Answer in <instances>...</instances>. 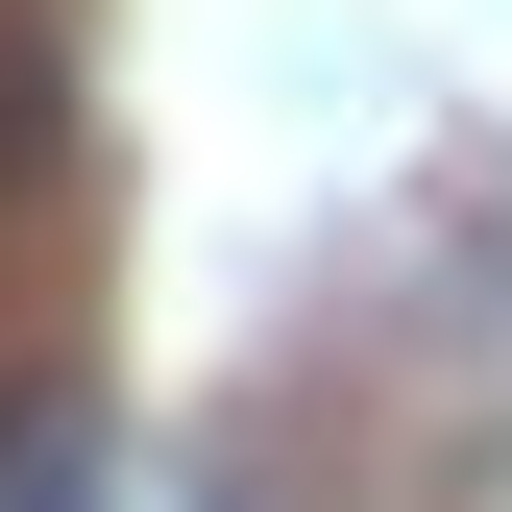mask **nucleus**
Masks as SVG:
<instances>
[]
</instances>
